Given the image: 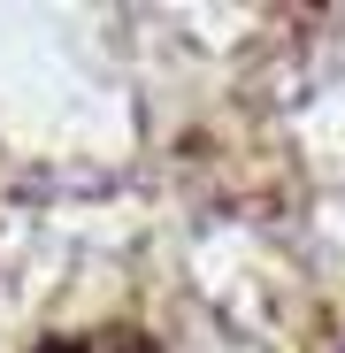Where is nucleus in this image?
Masks as SVG:
<instances>
[{
  "label": "nucleus",
  "mask_w": 345,
  "mask_h": 353,
  "mask_svg": "<svg viewBox=\"0 0 345 353\" xmlns=\"http://www.w3.org/2000/svg\"><path fill=\"white\" fill-rule=\"evenodd\" d=\"M31 353H161V338L138 323H92V330H54Z\"/></svg>",
  "instance_id": "1"
}]
</instances>
